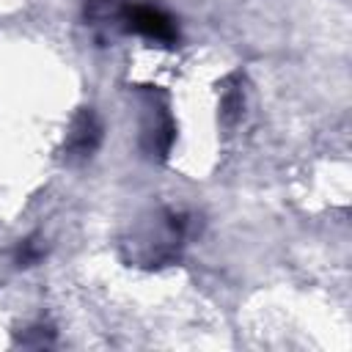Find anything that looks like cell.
<instances>
[{"label": "cell", "mask_w": 352, "mask_h": 352, "mask_svg": "<svg viewBox=\"0 0 352 352\" xmlns=\"http://www.w3.org/2000/svg\"><path fill=\"white\" fill-rule=\"evenodd\" d=\"M190 234V217L176 209L148 212L124 236L121 250L129 264L138 267H165L179 261L184 239Z\"/></svg>", "instance_id": "obj_1"}, {"label": "cell", "mask_w": 352, "mask_h": 352, "mask_svg": "<svg viewBox=\"0 0 352 352\" xmlns=\"http://www.w3.org/2000/svg\"><path fill=\"white\" fill-rule=\"evenodd\" d=\"M140 104V148L148 160H165L176 140V121L170 113V99L160 85L138 88Z\"/></svg>", "instance_id": "obj_2"}, {"label": "cell", "mask_w": 352, "mask_h": 352, "mask_svg": "<svg viewBox=\"0 0 352 352\" xmlns=\"http://www.w3.org/2000/svg\"><path fill=\"white\" fill-rule=\"evenodd\" d=\"M118 30L138 33L162 47H173L179 41L176 19L168 11H162L160 6H148V3H121Z\"/></svg>", "instance_id": "obj_3"}, {"label": "cell", "mask_w": 352, "mask_h": 352, "mask_svg": "<svg viewBox=\"0 0 352 352\" xmlns=\"http://www.w3.org/2000/svg\"><path fill=\"white\" fill-rule=\"evenodd\" d=\"M102 143V121L94 113V107H80L66 129L63 138V160L69 165L88 162Z\"/></svg>", "instance_id": "obj_4"}, {"label": "cell", "mask_w": 352, "mask_h": 352, "mask_svg": "<svg viewBox=\"0 0 352 352\" xmlns=\"http://www.w3.org/2000/svg\"><path fill=\"white\" fill-rule=\"evenodd\" d=\"M41 258H44V245H41L36 236L22 239V242L16 245V250H14L16 267H33V264H38Z\"/></svg>", "instance_id": "obj_5"}, {"label": "cell", "mask_w": 352, "mask_h": 352, "mask_svg": "<svg viewBox=\"0 0 352 352\" xmlns=\"http://www.w3.org/2000/svg\"><path fill=\"white\" fill-rule=\"evenodd\" d=\"M239 110H242V91L239 85H228L223 88V99H220V116L226 124L236 121L239 118Z\"/></svg>", "instance_id": "obj_6"}]
</instances>
